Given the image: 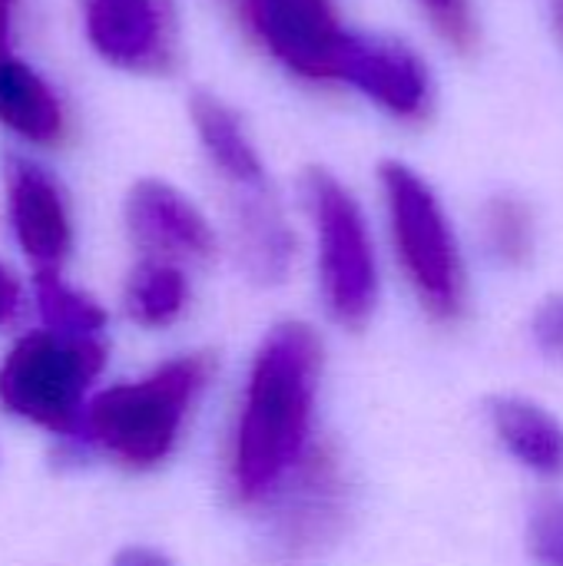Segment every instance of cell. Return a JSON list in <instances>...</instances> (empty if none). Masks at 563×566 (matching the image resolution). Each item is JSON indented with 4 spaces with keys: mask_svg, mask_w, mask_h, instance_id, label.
<instances>
[{
    "mask_svg": "<svg viewBox=\"0 0 563 566\" xmlns=\"http://www.w3.org/2000/svg\"><path fill=\"white\" fill-rule=\"evenodd\" d=\"M322 365V338L305 322L272 325L256 348L229 451V484L239 504L265 501L312 448Z\"/></svg>",
    "mask_w": 563,
    "mask_h": 566,
    "instance_id": "cell-1",
    "label": "cell"
},
{
    "mask_svg": "<svg viewBox=\"0 0 563 566\" xmlns=\"http://www.w3.org/2000/svg\"><path fill=\"white\" fill-rule=\"evenodd\" d=\"M216 375V358L206 352L179 355L153 375L100 391L83 408V434L119 468H159L189 418V408Z\"/></svg>",
    "mask_w": 563,
    "mask_h": 566,
    "instance_id": "cell-2",
    "label": "cell"
},
{
    "mask_svg": "<svg viewBox=\"0 0 563 566\" xmlns=\"http://www.w3.org/2000/svg\"><path fill=\"white\" fill-rule=\"evenodd\" d=\"M378 179L395 255L411 292L435 322H458L468 305V275L445 206L405 163H382Z\"/></svg>",
    "mask_w": 563,
    "mask_h": 566,
    "instance_id": "cell-3",
    "label": "cell"
},
{
    "mask_svg": "<svg viewBox=\"0 0 563 566\" xmlns=\"http://www.w3.org/2000/svg\"><path fill=\"white\" fill-rule=\"evenodd\" d=\"M103 365V338L30 332L0 361V408L50 434H76L83 395Z\"/></svg>",
    "mask_w": 563,
    "mask_h": 566,
    "instance_id": "cell-4",
    "label": "cell"
},
{
    "mask_svg": "<svg viewBox=\"0 0 563 566\" xmlns=\"http://www.w3.org/2000/svg\"><path fill=\"white\" fill-rule=\"evenodd\" d=\"M302 202L315 229L319 285L332 318L365 328L378 308V259L358 199L322 166L305 169Z\"/></svg>",
    "mask_w": 563,
    "mask_h": 566,
    "instance_id": "cell-5",
    "label": "cell"
},
{
    "mask_svg": "<svg viewBox=\"0 0 563 566\" xmlns=\"http://www.w3.org/2000/svg\"><path fill=\"white\" fill-rule=\"evenodd\" d=\"M249 36L292 76L338 83V60L352 30L342 27L335 0H239Z\"/></svg>",
    "mask_w": 563,
    "mask_h": 566,
    "instance_id": "cell-6",
    "label": "cell"
},
{
    "mask_svg": "<svg viewBox=\"0 0 563 566\" xmlns=\"http://www.w3.org/2000/svg\"><path fill=\"white\" fill-rule=\"evenodd\" d=\"M123 219L143 259L173 265H199L216 255V229L206 212L166 179H139L129 186Z\"/></svg>",
    "mask_w": 563,
    "mask_h": 566,
    "instance_id": "cell-7",
    "label": "cell"
},
{
    "mask_svg": "<svg viewBox=\"0 0 563 566\" xmlns=\"http://www.w3.org/2000/svg\"><path fill=\"white\" fill-rule=\"evenodd\" d=\"M83 30L93 53L126 73H169L176 60L169 0H83Z\"/></svg>",
    "mask_w": 563,
    "mask_h": 566,
    "instance_id": "cell-8",
    "label": "cell"
},
{
    "mask_svg": "<svg viewBox=\"0 0 563 566\" xmlns=\"http://www.w3.org/2000/svg\"><path fill=\"white\" fill-rule=\"evenodd\" d=\"M338 83L355 86L375 106L405 123H421L435 99L425 60L395 36L348 33L338 60Z\"/></svg>",
    "mask_w": 563,
    "mask_h": 566,
    "instance_id": "cell-9",
    "label": "cell"
},
{
    "mask_svg": "<svg viewBox=\"0 0 563 566\" xmlns=\"http://www.w3.org/2000/svg\"><path fill=\"white\" fill-rule=\"evenodd\" d=\"M295 484L279 517V551L285 560H305L335 541L345 521V471L329 444H312L299 468Z\"/></svg>",
    "mask_w": 563,
    "mask_h": 566,
    "instance_id": "cell-10",
    "label": "cell"
},
{
    "mask_svg": "<svg viewBox=\"0 0 563 566\" xmlns=\"http://www.w3.org/2000/svg\"><path fill=\"white\" fill-rule=\"evenodd\" d=\"M3 182L7 219L17 245L37 272H60L73 252V219L60 182L30 159H10Z\"/></svg>",
    "mask_w": 563,
    "mask_h": 566,
    "instance_id": "cell-11",
    "label": "cell"
},
{
    "mask_svg": "<svg viewBox=\"0 0 563 566\" xmlns=\"http://www.w3.org/2000/svg\"><path fill=\"white\" fill-rule=\"evenodd\" d=\"M229 229L239 265L259 285L285 282L295 259V232L272 186L229 189Z\"/></svg>",
    "mask_w": 563,
    "mask_h": 566,
    "instance_id": "cell-12",
    "label": "cell"
},
{
    "mask_svg": "<svg viewBox=\"0 0 563 566\" xmlns=\"http://www.w3.org/2000/svg\"><path fill=\"white\" fill-rule=\"evenodd\" d=\"M0 126L40 149H56L70 139V116L56 90L10 53L0 56Z\"/></svg>",
    "mask_w": 563,
    "mask_h": 566,
    "instance_id": "cell-13",
    "label": "cell"
},
{
    "mask_svg": "<svg viewBox=\"0 0 563 566\" xmlns=\"http://www.w3.org/2000/svg\"><path fill=\"white\" fill-rule=\"evenodd\" d=\"M189 116H192L199 146H202L206 159L212 163V169L219 172V179L226 182V189L269 186L265 163L252 143V136L246 133L242 116L226 99H219L212 93H196L189 99Z\"/></svg>",
    "mask_w": 563,
    "mask_h": 566,
    "instance_id": "cell-14",
    "label": "cell"
},
{
    "mask_svg": "<svg viewBox=\"0 0 563 566\" xmlns=\"http://www.w3.org/2000/svg\"><path fill=\"white\" fill-rule=\"evenodd\" d=\"M491 424L504 451L544 481L563 478V424L538 401L501 395L491 401Z\"/></svg>",
    "mask_w": 563,
    "mask_h": 566,
    "instance_id": "cell-15",
    "label": "cell"
},
{
    "mask_svg": "<svg viewBox=\"0 0 563 566\" xmlns=\"http://www.w3.org/2000/svg\"><path fill=\"white\" fill-rule=\"evenodd\" d=\"M189 302V282L186 269L159 259H143L123 289L126 315L143 328H166L173 325Z\"/></svg>",
    "mask_w": 563,
    "mask_h": 566,
    "instance_id": "cell-16",
    "label": "cell"
},
{
    "mask_svg": "<svg viewBox=\"0 0 563 566\" xmlns=\"http://www.w3.org/2000/svg\"><path fill=\"white\" fill-rule=\"evenodd\" d=\"M40 315L50 332L70 338H100L106 328V312L96 298L63 282L60 272H37L33 282Z\"/></svg>",
    "mask_w": 563,
    "mask_h": 566,
    "instance_id": "cell-17",
    "label": "cell"
},
{
    "mask_svg": "<svg viewBox=\"0 0 563 566\" xmlns=\"http://www.w3.org/2000/svg\"><path fill=\"white\" fill-rule=\"evenodd\" d=\"M484 245L488 252L508 265V269H521L531 262L534 255V216L531 209L514 199V196H498L484 206Z\"/></svg>",
    "mask_w": 563,
    "mask_h": 566,
    "instance_id": "cell-18",
    "label": "cell"
},
{
    "mask_svg": "<svg viewBox=\"0 0 563 566\" xmlns=\"http://www.w3.org/2000/svg\"><path fill=\"white\" fill-rule=\"evenodd\" d=\"M528 554L534 566H563V497L544 501L531 514Z\"/></svg>",
    "mask_w": 563,
    "mask_h": 566,
    "instance_id": "cell-19",
    "label": "cell"
},
{
    "mask_svg": "<svg viewBox=\"0 0 563 566\" xmlns=\"http://www.w3.org/2000/svg\"><path fill=\"white\" fill-rule=\"evenodd\" d=\"M428 13L431 27L461 53H468L478 43V20L471 0H418Z\"/></svg>",
    "mask_w": 563,
    "mask_h": 566,
    "instance_id": "cell-20",
    "label": "cell"
},
{
    "mask_svg": "<svg viewBox=\"0 0 563 566\" xmlns=\"http://www.w3.org/2000/svg\"><path fill=\"white\" fill-rule=\"evenodd\" d=\"M534 342L541 345V352L563 358V295H551L541 302V308L534 312Z\"/></svg>",
    "mask_w": 563,
    "mask_h": 566,
    "instance_id": "cell-21",
    "label": "cell"
},
{
    "mask_svg": "<svg viewBox=\"0 0 563 566\" xmlns=\"http://www.w3.org/2000/svg\"><path fill=\"white\" fill-rule=\"evenodd\" d=\"M20 305H23V289H20V279L0 262V328L10 325L17 315H20Z\"/></svg>",
    "mask_w": 563,
    "mask_h": 566,
    "instance_id": "cell-22",
    "label": "cell"
},
{
    "mask_svg": "<svg viewBox=\"0 0 563 566\" xmlns=\"http://www.w3.org/2000/svg\"><path fill=\"white\" fill-rule=\"evenodd\" d=\"M113 566H169L159 554H153V551H146V547H126L119 557H116V564Z\"/></svg>",
    "mask_w": 563,
    "mask_h": 566,
    "instance_id": "cell-23",
    "label": "cell"
},
{
    "mask_svg": "<svg viewBox=\"0 0 563 566\" xmlns=\"http://www.w3.org/2000/svg\"><path fill=\"white\" fill-rule=\"evenodd\" d=\"M13 7H17V0H0V56L7 53L10 23H13Z\"/></svg>",
    "mask_w": 563,
    "mask_h": 566,
    "instance_id": "cell-24",
    "label": "cell"
},
{
    "mask_svg": "<svg viewBox=\"0 0 563 566\" xmlns=\"http://www.w3.org/2000/svg\"><path fill=\"white\" fill-rule=\"evenodd\" d=\"M551 13H554V23H557L563 36V0H551Z\"/></svg>",
    "mask_w": 563,
    "mask_h": 566,
    "instance_id": "cell-25",
    "label": "cell"
}]
</instances>
